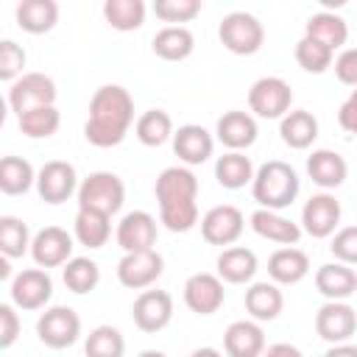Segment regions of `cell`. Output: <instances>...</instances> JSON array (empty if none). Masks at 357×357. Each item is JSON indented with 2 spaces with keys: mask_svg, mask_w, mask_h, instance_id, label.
<instances>
[{
  "mask_svg": "<svg viewBox=\"0 0 357 357\" xmlns=\"http://www.w3.org/2000/svg\"><path fill=\"white\" fill-rule=\"evenodd\" d=\"M11 304L20 310H42L53 296V279L45 268H25L11 279Z\"/></svg>",
  "mask_w": 357,
  "mask_h": 357,
  "instance_id": "cell-13",
  "label": "cell"
},
{
  "mask_svg": "<svg viewBox=\"0 0 357 357\" xmlns=\"http://www.w3.org/2000/svg\"><path fill=\"white\" fill-rule=\"evenodd\" d=\"M36 192L47 204H64L73 192H78V173L64 159H50L36 173Z\"/></svg>",
  "mask_w": 357,
  "mask_h": 357,
  "instance_id": "cell-12",
  "label": "cell"
},
{
  "mask_svg": "<svg viewBox=\"0 0 357 357\" xmlns=\"http://www.w3.org/2000/svg\"><path fill=\"white\" fill-rule=\"evenodd\" d=\"M123 351H126V340L117 326L100 324L86 335V343H84L86 357H123Z\"/></svg>",
  "mask_w": 357,
  "mask_h": 357,
  "instance_id": "cell-40",
  "label": "cell"
},
{
  "mask_svg": "<svg viewBox=\"0 0 357 357\" xmlns=\"http://www.w3.org/2000/svg\"><path fill=\"white\" fill-rule=\"evenodd\" d=\"M78 209H95L103 215H117L126 201V184L112 170H95L78 184Z\"/></svg>",
  "mask_w": 357,
  "mask_h": 357,
  "instance_id": "cell-4",
  "label": "cell"
},
{
  "mask_svg": "<svg viewBox=\"0 0 357 357\" xmlns=\"http://www.w3.org/2000/svg\"><path fill=\"white\" fill-rule=\"evenodd\" d=\"M254 165L243 151H229L215 162V178L223 190H243L254 181Z\"/></svg>",
  "mask_w": 357,
  "mask_h": 357,
  "instance_id": "cell-32",
  "label": "cell"
},
{
  "mask_svg": "<svg viewBox=\"0 0 357 357\" xmlns=\"http://www.w3.org/2000/svg\"><path fill=\"white\" fill-rule=\"evenodd\" d=\"M134 134H137V139H139L142 145L159 148V145H165L167 139H173L176 131H173V120H170L167 112H162V109H148V112H142V114L137 117Z\"/></svg>",
  "mask_w": 357,
  "mask_h": 357,
  "instance_id": "cell-34",
  "label": "cell"
},
{
  "mask_svg": "<svg viewBox=\"0 0 357 357\" xmlns=\"http://www.w3.org/2000/svg\"><path fill=\"white\" fill-rule=\"evenodd\" d=\"M17 126L28 139H47L59 131L61 114L56 106H42V109H33V112H25L22 117H17Z\"/></svg>",
  "mask_w": 357,
  "mask_h": 357,
  "instance_id": "cell-39",
  "label": "cell"
},
{
  "mask_svg": "<svg viewBox=\"0 0 357 357\" xmlns=\"http://www.w3.org/2000/svg\"><path fill=\"white\" fill-rule=\"evenodd\" d=\"M153 195L159 204V223H165V229L181 234L198 223V178L190 167H165L156 176Z\"/></svg>",
  "mask_w": 357,
  "mask_h": 357,
  "instance_id": "cell-2",
  "label": "cell"
},
{
  "mask_svg": "<svg viewBox=\"0 0 357 357\" xmlns=\"http://www.w3.org/2000/svg\"><path fill=\"white\" fill-rule=\"evenodd\" d=\"M259 262H257V254L245 245H231V248H223L220 257H218V276L229 284H245L254 279Z\"/></svg>",
  "mask_w": 357,
  "mask_h": 357,
  "instance_id": "cell-28",
  "label": "cell"
},
{
  "mask_svg": "<svg viewBox=\"0 0 357 357\" xmlns=\"http://www.w3.org/2000/svg\"><path fill=\"white\" fill-rule=\"evenodd\" d=\"M262 357H304V354H301V349L293 346V343H273V346L265 349Z\"/></svg>",
  "mask_w": 357,
  "mask_h": 357,
  "instance_id": "cell-48",
  "label": "cell"
},
{
  "mask_svg": "<svg viewBox=\"0 0 357 357\" xmlns=\"http://www.w3.org/2000/svg\"><path fill=\"white\" fill-rule=\"evenodd\" d=\"M332 59H335V50H329L324 42H318L312 36H301L296 42V61L307 73H315V75L326 73L332 67Z\"/></svg>",
  "mask_w": 357,
  "mask_h": 357,
  "instance_id": "cell-41",
  "label": "cell"
},
{
  "mask_svg": "<svg viewBox=\"0 0 357 357\" xmlns=\"http://www.w3.org/2000/svg\"><path fill=\"white\" fill-rule=\"evenodd\" d=\"M36 184L33 165L22 156H3L0 159V190L6 195H22Z\"/></svg>",
  "mask_w": 357,
  "mask_h": 357,
  "instance_id": "cell-35",
  "label": "cell"
},
{
  "mask_svg": "<svg viewBox=\"0 0 357 357\" xmlns=\"http://www.w3.org/2000/svg\"><path fill=\"white\" fill-rule=\"evenodd\" d=\"M218 36L223 42V47L234 56H254L262 42H265V28L262 22L248 14V11H231L220 20Z\"/></svg>",
  "mask_w": 357,
  "mask_h": 357,
  "instance_id": "cell-5",
  "label": "cell"
},
{
  "mask_svg": "<svg viewBox=\"0 0 357 357\" xmlns=\"http://www.w3.org/2000/svg\"><path fill=\"white\" fill-rule=\"evenodd\" d=\"M310 273V257L301 248L284 245L268 257V276L276 284H298Z\"/></svg>",
  "mask_w": 357,
  "mask_h": 357,
  "instance_id": "cell-25",
  "label": "cell"
},
{
  "mask_svg": "<svg viewBox=\"0 0 357 357\" xmlns=\"http://www.w3.org/2000/svg\"><path fill=\"white\" fill-rule=\"evenodd\" d=\"M151 47L165 61H184L195 50V36L184 25H165L162 31H156Z\"/></svg>",
  "mask_w": 357,
  "mask_h": 357,
  "instance_id": "cell-30",
  "label": "cell"
},
{
  "mask_svg": "<svg viewBox=\"0 0 357 357\" xmlns=\"http://www.w3.org/2000/svg\"><path fill=\"white\" fill-rule=\"evenodd\" d=\"M315 290L326 301H346L357 293V273L351 265L326 262L315 271Z\"/></svg>",
  "mask_w": 357,
  "mask_h": 357,
  "instance_id": "cell-20",
  "label": "cell"
},
{
  "mask_svg": "<svg viewBox=\"0 0 357 357\" xmlns=\"http://www.w3.org/2000/svg\"><path fill=\"white\" fill-rule=\"evenodd\" d=\"M243 304H245V312L257 324H262V321H276L279 318V312L284 307V296H282L276 282H254L245 290Z\"/></svg>",
  "mask_w": 357,
  "mask_h": 357,
  "instance_id": "cell-26",
  "label": "cell"
},
{
  "mask_svg": "<svg viewBox=\"0 0 357 357\" xmlns=\"http://www.w3.org/2000/svg\"><path fill=\"white\" fill-rule=\"evenodd\" d=\"M335 75H337L340 84L357 89V47H346V50L335 59Z\"/></svg>",
  "mask_w": 357,
  "mask_h": 357,
  "instance_id": "cell-46",
  "label": "cell"
},
{
  "mask_svg": "<svg viewBox=\"0 0 357 357\" xmlns=\"http://www.w3.org/2000/svg\"><path fill=\"white\" fill-rule=\"evenodd\" d=\"M223 301H226V290L218 273H192L184 282V304L195 315H212L223 307Z\"/></svg>",
  "mask_w": 357,
  "mask_h": 357,
  "instance_id": "cell-18",
  "label": "cell"
},
{
  "mask_svg": "<svg viewBox=\"0 0 357 357\" xmlns=\"http://www.w3.org/2000/svg\"><path fill=\"white\" fill-rule=\"evenodd\" d=\"M73 234H67V229L61 226H45L33 234L31 243V257L36 262V268H59L67 265L73 259Z\"/></svg>",
  "mask_w": 357,
  "mask_h": 357,
  "instance_id": "cell-16",
  "label": "cell"
},
{
  "mask_svg": "<svg viewBox=\"0 0 357 357\" xmlns=\"http://www.w3.org/2000/svg\"><path fill=\"white\" fill-rule=\"evenodd\" d=\"M131 318L139 332H162L173 321V296L167 290H142L134 298Z\"/></svg>",
  "mask_w": 357,
  "mask_h": 357,
  "instance_id": "cell-14",
  "label": "cell"
},
{
  "mask_svg": "<svg viewBox=\"0 0 357 357\" xmlns=\"http://www.w3.org/2000/svg\"><path fill=\"white\" fill-rule=\"evenodd\" d=\"M337 123H340L343 131H349V134L357 137V89H351L349 98L340 103V109H337Z\"/></svg>",
  "mask_w": 357,
  "mask_h": 357,
  "instance_id": "cell-47",
  "label": "cell"
},
{
  "mask_svg": "<svg viewBox=\"0 0 357 357\" xmlns=\"http://www.w3.org/2000/svg\"><path fill=\"white\" fill-rule=\"evenodd\" d=\"M137 357H167L165 351H159V349H145V351H139Z\"/></svg>",
  "mask_w": 357,
  "mask_h": 357,
  "instance_id": "cell-52",
  "label": "cell"
},
{
  "mask_svg": "<svg viewBox=\"0 0 357 357\" xmlns=\"http://www.w3.org/2000/svg\"><path fill=\"white\" fill-rule=\"evenodd\" d=\"M279 137L287 148L293 151H304L315 142L318 137V117L307 109H290L282 120H279Z\"/></svg>",
  "mask_w": 357,
  "mask_h": 357,
  "instance_id": "cell-27",
  "label": "cell"
},
{
  "mask_svg": "<svg viewBox=\"0 0 357 357\" xmlns=\"http://www.w3.org/2000/svg\"><path fill=\"white\" fill-rule=\"evenodd\" d=\"M165 271V259L156 248L151 251H134V254H123V259L117 262V282L128 290H148Z\"/></svg>",
  "mask_w": 357,
  "mask_h": 357,
  "instance_id": "cell-9",
  "label": "cell"
},
{
  "mask_svg": "<svg viewBox=\"0 0 357 357\" xmlns=\"http://www.w3.org/2000/svg\"><path fill=\"white\" fill-rule=\"evenodd\" d=\"M315 332L321 340L337 346V343H349L351 335L357 332V312L351 304L346 301H326L321 304V310L315 312Z\"/></svg>",
  "mask_w": 357,
  "mask_h": 357,
  "instance_id": "cell-11",
  "label": "cell"
},
{
  "mask_svg": "<svg viewBox=\"0 0 357 357\" xmlns=\"http://www.w3.org/2000/svg\"><path fill=\"white\" fill-rule=\"evenodd\" d=\"M56 81L45 73H25L8 86V106L17 117L25 112L42 109V106H56Z\"/></svg>",
  "mask_w": 357,
  "mask_h": 357,
  "instance_id": "cell-6",
  "label": "cell"
},
{
  "mask_svg": "<svg viewBox=\"0 0 357 357\" xmlns=\"http://www.w3.org/2000/svg\"><path fill=\"white\" fill-rule=\"evenodd\" d=\"M17 25L25 33H47L59 22V3L56 0H22L14 11Z\"/></svg>",
  "mask_w": 357,
  "mask_h": 357,
  "instance_id": "cell-29",
  "label": "cell"
},
{
  "mask_svg": "<svg viewBox=\"0 0 357 357\" xmlns=\"http://www.w3.org/2000/svg\"><path fill=\"white\" fill-rule=\"evenodd\" d=\"M73 234L86 248H103L112 237V218L95 209H78L73 220Z\"/></svg>",
  "mask_w": 357,
  "mask_h": 357,
  "instance_id": "cell-31",
  "label": "cell"
},
{
  "mask_svg": "<svg viewBox=\"0 0 357 357\" xmlns=\"http://www.w3.org/2000/svg\"><path fill=\"white\" fill-rule=\"evenodd\" d=\"M31 243H33V237H31V229L25 220H20L14 215L0 218V251H3V257L20 259L31 251Z\"/></svg>",
  "mask_w": 357,
  "mask_h": 357,
  "instance_id": "cell-36",
  "label": "cell"
},
{
  "mask_svg": "<svg viewBox=\"0 0 357 357\" xmlns=\"http://www.w3.org/2000/svg\"><path fill=\"white\" fill-rule=\"evenodd\" d=\"M36 337L47 349H67L81 337V318L73 307H47L36 321Z\"/></svg>",
  "mask_w": 357,
  "mask_h": 357,
  "instance_id": "cell-8",
  "label": "cell"
},
{
  "mask_svg": "<svg viewBox=\"0 0 357 357\" xmlns=\"http://www.w3.org/2000/svg\"><path fill=\"white\" fill-rule=\"evenodd\" d=\"M215 134H218V139H220L229 151H245V148H251V145L257 142L259 128H257V120H254L248 112L231 109V112H226V114L218 120Z\"/></svg>",
  "mask_w": 357,
  "mask_h": 357,
  "instance_id": "cell-23",
  "label": "cell"
},
{
  "mask_svg": "<svg viewBox=\"0 0 357 357\" xmlns=\"http://www.w3.org/2000/svg\"><path fill=\"white\" fill-rule=\"evenodd\" d=\"M293 89L279 75H265L248 89V109L262 120H282L290 112Z\"/></svg>",
  "mask_w": 357,
  "mask_h": 357,
  "instance_id": "cell-7",
  "label": "cell"
},
{
  "mask_svg": "<svg viewBox=\"0 0 357 357\" xmlns=\"http://www.w3.org/2000/svg\"><path fill=\"white\" fill-rule=\"evenodd\" d=\"M103 17L114 31H137L145 22V3L142 0H106Z\"/></svg>",
  "mask_w": 357,
  "mask_h": 357,
  "instance_id": "cell-38",
  "label": "cell"
},
{
  "mask_svg": "<svg viewBox=\"0 0 357 357\" xmlns=\"http://www.w3.org/2000/svg\"><path fill=\"white\" fill-rule=\"evenodd\" d=\"M307 176H310L324 192H329V190H337V187L346 181L349 165H346V159H343L337 151L318 148V151H312V153L307 156Z\"/></svg>",
  "mask_w": 357,
  "mask_h": 357,
  "instance_id": "cell-22",
  "label": "cell"
},
{
  "mask_svg": "<svg viewBox=\"0 0 357 357\" xmlns=\"http://www.w3.org/2000/svg\"><path fill=\"white\" fill-rule=\"evenodd\" d=\"M340 201L332 192H315L307 198L301 209V231H307L315 240L332 237L340 223Z\"/></svg>",
  "mask_w": 357,
  "mask_h": 357,
  "instance_id": "cell-10",
  "label": "cell"
},
{
  "mask_svg": "<svg viewBox=\"0 0 357 357\" xmlns=\"http://www.w3.org/2000/svg\"><path fill=\"white\" fill-rule=\"evenodd\" d=\"M190 357H223L218 349H212V346H204V349H195Z\"/></svg>",
  "mask_w": 357,
  "mask_h": 357,
  "instance_id": "cell-50",
  "label": "cell"
},
{
  "mask_svg": "<svg viewBox=\"0 0 357 357\" xmlns=\"http://www.w3.org/2000/svg\"><path fill=\"white\" fill-rule=\"evenodd\" d=\"M11 276V271H8V257H3L0 259V279H8Z\"/></svg>",
  "mask_w": 357,
  "mask_h": 357,
  "instance_id": "cell-51",
  "label": "cell"
},
{
  "mask_svg": "<svg viewBox=\"0 0 357 357\" xmlns=\"http://www.w3.org/2000/svg\"><path fill=\"white\" fill-rule=\"evenodd\" d=\"M226 357H262L265 354V332L257 321H231L223 332Z\"/></svg>",
  "mask_w": 357,
  "mask_h": 357,
  "instance_id": "cell-21",
  "label": "cell"
},
{
  "mask_svg": "<svg viewBox=\"0 0 357 357\" xmlns=\"http://www.w3.org/2000/svg\"><path fill=\"white\" fill-rule=\"evenodd\" d=\"M298 190H301L298 173L282 159H271V162L259 165L254 173V181H251V195L259 204V209H273V212L290 206L296 201Z\"/></svg>",
  "mask_w": 357,
  "mask_h": 357,
  "instance_id": "cell-3",
  "label": "cell"
},
{
  "mask_svg": "<svg viewBox=\"0 0 357 357\" xmlns=\"http://www.w3.org/2000/svg\"><path fill=\"white\" fill-rule=\"evenodd\" d=\"M324 357H357V346L354 343H337V346H329L324 351Z\"/></svg>",
  "mask_w": 357,
  "mask_h": 357,
  "instance_id": "cell-49",
  "label": "cell"
},
{
  "mask_svg": "<svg viewBox=\"0 0 357 357\" xmlns=\"http://www.w3.org/2000/svg\"><path fill=\"white\" fill-rule=\"evenodd\" d=\"M153 14L162 22H190L201 14V0H156Z\"/></svg>",
  "mask_w": 357,
  "mask_h": 357,
  "instance_id": "cell-43",
  "label": "cell"
},
{
  "mask_svg": "<svg viewBox=\"0 0 357 357\" xmlns=\"http://www.w3.org/2000/svg\"><path fill=\"white\" fill-rule=\"evenodd\" d=\"M117 245L126 251V254H134V251H151L156 245V237H159V226H156V218L145 209H134L128 215L120 218L117 223Z\"/></svg>",
  "mask_w": 357,
  "mask_h": 357,
  "instance_id": "cell-15",
  "label": "cell"
},
{
  "mask_svg": "<svg viewBox=\"0 0 357 357\" xmlns=\"http://www.w3.org/2000/svg\"><path fill=\"white\" fill-rule=\"evenodd\" d=\"M134 123V98L120 84H103L89 100L84 137L95 148H114L126 139Z\"/></svg>",
  "mask_w": 357,
  "mask_h": 357,
  "instance_id": "cell-1",
  "label": "cell"
},
{
  "mask_svg": "<svg viewBox=\"0 0 357 357\" xmlns=\"http://www.w3.org/2000/svg\"><path fill=\"white\" fill-rule=\"evenodd\" d=\"M248 223H251V229L259 237H265L271 243H279L282 248L284 245H296L298 237H301V226L293 223L290 218L273 212V209H254L251 218H248Z\"/></svg>",
  "mask_w": 357,
  "mask_h": 357,
  "instance_id": "cell-24",
  "label": "cell"
},
{
  "mask_svg": "<svg viewBox=\"0 0 357 357\" xmlns=\"http://www.w3.org/2000/svg\"><path fill=\"white\" fill-rule=\"evenodd\" d=\"M20 315L14 312V304H0V349H11L20 337Z\"/></svg>",
  "mask_w": 357,
  "mask_h": 357,
  "instance_id": "cell-45",
  "label": "cell"
},
{
  "mask_svg": "<svg viewBox=\"0 0 357 357\" xmlns=\"http://www.w3.org/2000/svg\"><path fill=\"white\" fill-rule=\"evenodd\" d=\"M25 61H28V56H25L22 45H17L14 39H3V42H0V78H3L8 86H11L20 75H25V73H22Z\"/></svg>",
  "mask_w": 357,
  "mask_h": 357,
  "instance_id": "cell-42",
  "label": "cell"
},
{
  "mask_svg": "<svg viewBox=\"0 0 357 357\" xmlns=\"http://www.w3.org/2000/svg\"><path fill=\"white\" fill-rule=\"evenodd\" d=\"M245 229V218L237 206L231 204H220V206H212L204 218H201V237L209 243V245H231L240 240Z\"/></svg>",
  "mask_w": 357,
  "mask_h": 357,
  "instance_id": "cell-17",
  "label": "cell"
},
{
  "mask_svg": "<svg viewBox=\"0 0 357 357\" xmlns=\"http://www.w3.org/2000/svg\"><path fill=\"white\" fill-rule=\"evenodd\" d=\"M304 36H312L318 42H324L329 50H337L346 45L349 39V25L340 14L335 11H318L307 20V28H304Z\"/></svg>",
  "mask_w": 357,
  "mask_h": 357,
  "instance_id": "cell-33",
  "label": "cell"
},
{
  "mask_svg": "<svg viewBox=\"0 0 357 357\" xmlns=\"http://www.w3.org/2000/svg\"><path fill=\"white\" fill-rule=\"evenodd\" d=\"M329 251L343 265H357V226H343L332 234Z\"/></svg>",
  "mask_w": 357,
  "mask_h": 357,
  "instance_id": "cell-44",
  "label": "cell"
},
{
  "mask_svg": "<svg viewBox=\"0 0 357 357\" xmlns=\"http://www.w3.org/2000/svg\"><path fill=\"white\" fill-rule=\"evenodd\" d=\"M215 151V139L212 134L198 126V123H187V126H178L176 134H173V153L187 165V167H195V165H204Z\"/></svg>",
  "mask_w": 357,
  "mask_h": 357,
  "instance_id": "cell-19",
  "label": "cell"
},
{
  "mask_svg": "<svg viewBox=\"0 0 357 357\" xmlns=\"http://www.w3.org/2000/svg\"><path fill=\"white\" fill-rule=\"evenodd\" d=\"M61 279H64L67 290H73L75 296H84V293H89V290L98 287V282H100V268H98V262L89 259V257H73V259L61 268Z\"/></svg>",
  "mask_w": 357,
  "mask_h": 357,
  "instance_id": "cell-37",
  "label": "cell"
}]
</instances>
